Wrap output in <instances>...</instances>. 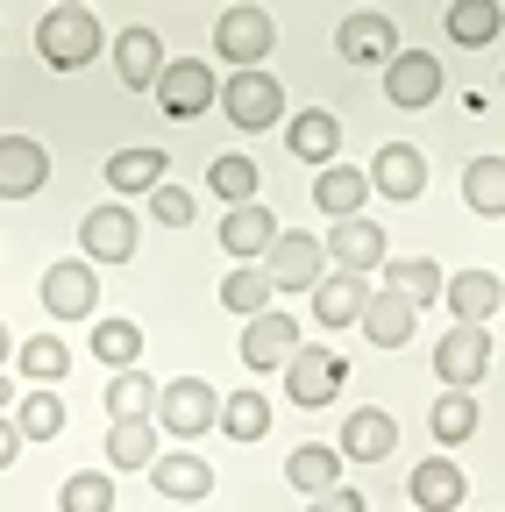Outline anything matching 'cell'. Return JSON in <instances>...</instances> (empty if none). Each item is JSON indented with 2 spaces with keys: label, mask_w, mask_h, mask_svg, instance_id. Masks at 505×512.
I'll return each mask as SVG.
<instances>
[{
  "label": "cell",
  "mask_w": 505,
  "mask_h": 512,
  "mask_svg": "<svg viewBox=\"0 0 505 512\" xmlns=\"http://www.w3.org/2000/svg\"><path fill=\"white\" fill-rule=\"evenodd\" d=\"M257 271L271 278V292H313L328 278V249H321V235H306V228H278V242L264 249Z\"/></svg>",
  "instance_id": "1"
},
{
  "label": "cell",
  "mask_w": 505,
  "mask_h": 512,
  "mask_svg": "<svg viewBox=\"0 0 505 512\" xmlns=\"http://www.w3.org/2000/svg\"><path fill=\"white\" fill-rule=\"evenodd\" d=\"M157 434H178V441H193V434H207V427H221V392L207 377H171L164 392H157Z\"/></svg>",
  "instance_id": "2"
},
{
  "label": "cell",
  "mask_w": 505,
  "mask_h": 512,
  "mask_svg": "<svg viewBox=\"0 0 505 512\" xmlns=\"http://www.w3.org/2000/svg\"><path fill=\"white\" fill-rule=\"evenodd\" d=\"M36 50H43L50 72H79V64H93V57H100V22H93V8H50L43 29H36Z\"/></svg>",
  "instance_id": "3"
},
{
  "label": "cell",
  "mask_w": 505,
  "mask_h": 512,
  "mask_svg": "<svg viewBox=\"0 0 505 512\" xmlns=\"http://www.w3.org/2000/svg\"><path fill=\"white\" fill-rule=\"evenodd\" d=\"M221 114L242 128V136H257V128H271V121H285V86L264 72H228L221 79Z\"/></svg>",
  "instance_id": "4"
},
{
  "label": "cell",
  "mask_w": 505,
  "mask_h": 512,
  "mask_svg": "<svg viewBox=\"0 0 505 512\" xmlns=\"http://www.w3.org/2000/svg\"><path fill=\"white\" fill-rule=\"evenodd\" d=\"M43 313L50 320H100V271L86 256H57L43 271Z\"/></svg>",
  "instance_id": "5"
},
{
  "label": "cell",
  "mask_w": 505,
  "mask_h": 512,
  "mask_svg": "<svg viewBox=\"0 0 505 512\" xmlns=\"http://www.w3.org/2000/svg\"><path fill=\"white\" fill-rule=\"evenodd\" d=\"M271 43H278V22L264 8H249V0L214 22V50H221V64H235V72H257L271 57Z\"/></svg>",
  "instance_id": "6"
},
{
  "label": "cell",
  "mask_w": 505,
  "mask_h": 512,
  "mask_svg": "<svg viewBox=\"0 0 505 512\" xmlns=\"http://www.w3.org/2000/svg\"><path fill=\"white\" fill-rule=\"evenodd\" d=\"M221 100V79H214V64L207 57H171L164 72H157V107L178 114V121H193Z\"/></svg>",
  "instance_id": "7"
},
{
  "label": "cell",
  "mask_w": 505,
  "mask_h": 512,
  "mask_svg": "<svg viewBox=\"0 0 505 512\" xmlns=\"http://www.w3.org/2000/svg\"><path fill=\"white\" fill-rule=\"evenodd\" d=\"M491 370V335L484 328H449L434 342V377H441V392H477Z\"/></svg>",
  "instance_id": "8"
},
{
  "label": "cell",
  "mask_w": 505,
  "mask_h": 512,
  "mask_svg": "<svg viewBox=\"0 0 505 512\" xmlns=\"http://www.w3.org/2000/svg\"><path fill=\"white\" fill-rule=\"evenodd\" d=\"M342 377H349V363L335 356V349H292L285 356V399L292 406H328L335 392H342Z\"/></svg>",
  "instance_id": "9"
},
{
  "label": "cell",
  "mask_w": 505,
  "mask_h": 512,
  "mask_svg": "<svg viewBox=\"0 0 505 512\" xmlns=\"http://www.w3.org/2000/svg\"><path fill=\"white\" fill-rule=\"evenodd\" d=\"M79 256H86V264H93V256H100V264H129V256H136V214L121 200H100L79 221Z\"/></svg>",
  "instance_id": "10"
},
{
  "label": "cell",
  "mask_w": 505,
  "mask_h": 512,
  "mask_svg": "<svg viewBox=\"0 0 505 512\" xmlns=\"http://www.w3.org/2000/svg\"><path fill=\"white\" fill-rule=\"evenodd\" d=\"M321 249H328V264H335V271H356V278L385 271V256H392V249H385V228L363 221V214H356V221H335Z\"/></svg>",
  "instance_id": "11"
},
{
  "label": "cell",
  "mask_w": 505,
  "mask_h": 512,
  "mask_svg": "<svg viewBox=\"0 0 505 512\" xmlns=\"http://www.w3.org/2000/svg\"><path fill=\"white\" fill-rule=\"evenodd\" d=\"M292 349H299V320L278 313V306H264V313L242 328V370H285Z\"/></svg>",
  "instance_id": "12"
},
{
  "label": "cell",
  "mask_w": 505,
  "mask_h": 512,
  "mask_svg": "<svg viewBox=\"0 0 505 512\" xmlns=\"http://www.w3.org/2000/svg\"><path fill=\"white\" fill-rule=\"evenodd\" d=\"M363 178H370V192H385V200H420L427 192V157L413 143H377Z\"/></svg>",
  "instance_id": "13"
},
{
  "label": "cell",
  "mask_w": 505,
  "mask_h": 512,
  "mask_svg": "<svg viewBox=\"0 0 505 512\" xmlns=\"http://www.w3.org/2000/svg\"><path fill=\"white\" fill-rule=\"evenodd\" d=\"M342 463H385L392 448H399V420L385 413V406H356L349 420H342Z\"/></svg>",
  "instance_id": "14"
},
{
  "label": "cell",
  "mask_w": 505,
  "mask_h": 512,
  "mask_svg": "<svg viewBox=\"0 0 505 512\" xmlns=\"http://www.w3.org/2000/svg\"><path fill=\"white\" fill-rule=\"evenodd\" d=\"M335 50H342L349 64H392V57H399V29H392V15L356 8V15L335 29Z\"/></svg>",
  "instance_id": "15"
},
{
  "label": "cell",
  "mask_w": 505,
  "mask_h": 512,
  "mask_svg": "<svg viewBox=\"0 0 505 512\" xmlns=\"http://www.w3.org/2000/svg\"><path fill=\"white\" fill-rule=\"evenodd\" d=\"M164 178H171V157H164L157 143H129V150L107 157V185L121 192V200H150Z\"/></svg>",
  "instance_id": "16"
},
{
  "label": "cell",
  "mask_w": 505,
  "mask_h": 512,
  "mask_svg": "<svg viewBox=\"0 0 505 512\" xmlns=\"http://www.w3.org/2000/svg\"><path fill=\"white\" fill-rule=\"evenodd\" d=\"M50 178V150L36 136H0V200H29Z\"/></svg>",
  "instance_id": "17"
},
{
  "label": "cell",
  "mask_w": 505,
  "mask_h": 512,
  "mask_svg": "<svg viewBox=\"0 0 505 512\" xmlns=\"http://www.w3.org/2000/svg\"><path fill=\"white\" fill-rule=\"evenodd\" d=\"M285 150L306 157L313 171L335 164V150H342V121H335L328 107H299V114H285Z\"/></svg>",
  "instance_id": "18"
},
{
  "label": "cell",
  "mask_w": 505,
  "mask_h": 512,
  "mask_svg": "<svg viewBox=\"0 0 505 512\" xmlns=\"http://www.w3.org/2000/svg\"><path fill=\"white\" fill-rule=\"evenodd\" d=\"M306 299H313V320H321V328H356L363 306H370V278H356V271H328Z\"/></svg>",
  "instance_id": "19"
},
{
  "label": "cell",
  "mask_w": 505,
  "mask_h": 512,
  "mask_svg": "<svg viewBox=\"0 0 505 512\" xmlns=\"http://www.w3.org/2000/svg\"><path fill=\"white\" fill-rule=\"evenodd\" d=\"M434 93H441V57L399 50V57L385 64V100H392V107H427Z\"/></svg>",
  "instance_id": "20"
},
{
  "label": "cell",
  "mask_w": 505,
  "mask_h": 512,
  "mask_svg": "<svg viewBox=\"0 0 505 512\" xmlns=\"http://www.w3.org/2000/svg\"><path fill=\"white\" fill-rule=\"evenodd\" d=\"M441 299H449L456 328H484L491 313H505V285H498L491 271H456L449 285H441Z\"/></svg>",
  "instance_id": "21"
},
{
  "label": "cell",
  "mask_w": 505,
  "mask_h": 512,
  "mask_svg": "<svg viewBox=\"0 0 505 512\" xmlns=\"http://www.w3.org/2000/svg\"><path fill=\"white\" fill-rule=\"evenodd\" d=\"M271 242H278V221H271L264 200H249V207H228V214H221V249L242 256V264H264Z\"/></svg>",
  "instance_id": "22"
},
{
  "label": "cell",
  "mask_w": 505,
  "mask_h": 512,
  "mask_svg": "<svg viewBox=\"0 0 505 512\" xmlns=\"http://www.w3.org/2000/svg\"><path fill=\"white\" fill-rule=\"evenodd\" d=\"M164 43H157V29H121L114 36V72H121V86H136V93H157V72H164Z\"/></svg>",
  "instance_id": "23"
},
{
  "label": "cell",
  "mask_w": 505,
  "mask_h": 512,
  "mask_svg": "<svg viewBox=\"0 0 505 512\" xmlns=\"http://www.w3.org/2000/svg\"><path fill=\"white\" fill-rule=\"evenodd\" d=\"M370 200V178L356 164H321V178H313V207H321L328 221H356Z\"/></svg>",
  "instance_id": "24"
},
{
  "label": "cell",
  "mask_w": 505,
  "mask_h": 512,
  "mask_svg": "<svg viewBox=\"0 0 505 512\" xmlns=\"http://www.w3.org/2000/svg\"><path fill=\"white\" fill-rule=\"evenodd\" d=\"M406 491H413V512H463V491H470V484H463V470H456L449 456H427Z\"/></svg>",
  "instance_id": "25"
},
{
  "label": "cell",
  "mask_w": 505,
  "mask_h": 512,
  "mask_svg": "<svg viewBox=\"0 0 505 512\" xmlns=\"http://www.w3.org/2000/svg\"><path fill=\"white\" fill-rule=\"evenodd\" d=\"M285 484H299L306 498L335 491V484H342V448H328V441H299L292 456H285Z\"/></svg>",
  "instance_id": "26"
},
{
  "label": "cell",
  "mask_w": 505,
  "mask_h": 512,
  "mask_svg": "<svg viewBox=\"0 0 505 512\" xmlns=\"http://www.w3.org/2000/svg\"><path fill=\"white\" fill-rule=\"evenodd\" d=\"M413 313H420V306H406L399 292H370V306H363L356 328H363L377 349H406V342H413Z\"/></svg>",
  "instance_id": "27"
},
{
  "label": "cell",
  "mask_w": 505,
  "mask_h": 512,
  "mask_svg": "<svg viewBox=\"0 0 505 512\" xmlns=\"http://www.w3.org/2000/svg\"><path fill=\"white\" fill-rule=\"evenodd\" d=\"M441 285H449V278H441L434 256H385V292H399L406 306H434Z\"/></svg>",
  "instance_id": "28"
},
{
  "label": "cell",
  "mask_w": 505,
  "mask_h": 512,
  "mask_svg": "<svg viewBox=\"0 0 505 512\" xmlns=\"http://www.w3.org/2000/svg\"><path fill=\"white\" fill-rule=\"evenodd\" d=\"M93 363L100 370H136L143 363V328L121 320V313H100L93 320Z\"/></svg>",
  "instance_id": "29"
},
{
  "label": "cell",
  "mask_w": 505,
  "mask_h": 512,
  "mask_svg": "<svg viewBox=\"0 0 505 512\" xmlns=\"http://www.w3.org/2000/svg\"><path fill=\"white\" fill-rule=\"evenodd\" d=\"M150 477H157V491H164V498H178V505H193V498H207V491H214V470H207L200 456H185V448L157 456V463H150Z\"/></svg>",
  "instance_id": "30"
},
{
  "label": "cell",
  "mask_w": 505,
  "mask_h": 512,
  "mask_svg": "<svg viewBox=\"0 0 505 512\" xmlns=\"http://www.w3.org/2000/svg\"><path fill=\"white\" fill-rule=\"evenodd\" d=\"M221 434L228 441H264L271 434V399L257 392V384H242V392L221 399Z\"/></svg>",
  "instance_id": "31"
},
{
  "label": "cell",
  "mask_w": 505,
  "mask_h": 512,
  "mask_svg": "<svg viewBox=\"0 0 505 512\" xmlns=\"http://www.w3.org/2000/svg\"><path fill=\"white\" fill-rule=\"evenodd\" d=\"M427 427H434V441H441V448H463V441L484 427L477 392H441V399H434V413H427Z\"/></svg>",
  "instance_id": "32"
},
{
  "label": "cell",
  "mask_w": 505,
  "mask_h": 512,
  "mask_svg": "<svg viewBox=\"0 0 505 512\" xmlns=\"http://www.w3.org/2000/svg\"><path fill=\"white\" fill-rule=\"evenodd\" d=\"M157 413V377L150 370H114L107 377V420H150Z\"/></svg>",
  "instance_id": "33"
},
{
  "label": "cell",
  "mask_w": 505,
  "mask_h": 512,
  "mask_svg": "<svg viewBox=\"0 0 505 512\" xmlns=\"http://www.w3.org/2000/svg\"><path fill=\"white\" fill-rule=\"evenodd\" d=\"M107 463L114 470H150L157 463V420H114L107 427Z\"/></svg>",
  "instance_id": "34"
},
{
  "label": "cell",
  "mask_w": 505,
  "mask_h": 512,
  "mask_svg": "<svg viewBox=\"0 0 505 512\" xmlns=\"http://www.w3.org/2000/svg\"><path fill=\"white\" fill-rule=\"evenodd\" d=\"M8 420H15V434H22V441H57V434H65V399H57L50 384H36L29 399H15V413H8Z\"/></svg>",
  "instance_id": "35"
},
{
  "label": "cell",
  "mask_w": 505,
  "mask_h": 512,
  "mask_svg": "<svg viewBox=\"0 0 505 512\" xmlns=\"http://www.w3.org/2000/svg\"><path fill=\"white\" fill-rule=\"evenodd\" d=\"M15 370L29 384H57V377L72 370V342L65 335H29V342H15Z\"/></svg>",
  "instance_id": "36"
},
{
  "label": "cell",
  "mask_w": 505,
  "mask_h": 512,
  "mask_svg": "<svg viewBox=\"0 0 505 512\" xmlns=\"http://www.w3.org/2000/svg\"><path fill=\"white\" fill-rule=\"evenodd\" d=\"M463 200H470L484 221L505 214V157H470V164H463Z\"/></svg>",
  "instance_id": "37"
},
{
  "label": "cell",
  "mask_w": 505,
  "mask_h": 512,
  "mask_svg": "<svg viewBox=\"0 0 505 512\" xmlns=\"http://www.w3.org/2000/svg\"><path fill=\"white\" fill-rule=\"evenodd\" d=\"M498 29H505V8H498V0H456V8H449V36H456L463 50H484Z\"/></svg>",
  "instance_id": "38"
},
{
  "label": "cell",
  "mask_w": 505,
  "mask_h": 512,
  "mask_svg": "<svg viewBox=\"0 0 505 512\" xmlns=\"http://www.w3.org/2000/svg\"><path fill=\"white\" fill-rule=\"evenodd\" d=\"M271 299H278V292H271V278H264L257 264H235V271L221 278V306H228V313H242V320H257Z\"/></svg>",
  "instance_id": "39"
},
{
  "label": "cell",
  "mask_w": 505,
  "mask_h": 512,
  "mask_svg": "<svg viewBox=\"0 0 505 512\" xmlns=\"http://www.w3.org/2000/svg\"><path fill=\"white\" fill-rule=\"evenodd\" d=\"M207 185H214V200L249 207V200H257V164H249V157H214L207 164Z\"/></svg>",
  "instance_id": "40"
},
{
  "label": "cell",
  "mask_w": 505,
  "mask_h": 512,
  "mask_svg": "<svg viewBox=\"0 0 505 512\" xmlns=\"http://www.w3.org/2000/svg\"><path fill=\"white\" fill-rule=\"evenodd\" d=\"M57 512H114V484L100 470H72L65 491H57Z\"/></svg>",
  "instance_id": "41"
},
{
  "label": "cell",
  "mask_w": 505,
  "mask_h": 512,
  "mask_svg": "<svg viewBox=\"0 0 505 512\" xmlns=\"http://www.w3.org/2000/svg\"><path fill=\"white\" fill-rule=\"evenodd\" d=\"M150 214H157L164 228H185V221H193L200 207H193V192H185V185H171V178H164V185L150 192Z\"/></svg>",
  "instance_id": "42"
},
{
  "label": "cell",
  "mask_w": 505,
  "mask_h": 512,
  "mask_svg": "<svg viewBox=\"0 0 505 512\" xmlns=\"http://www.w3.org/2000/svg\"><path fill=\"white\" fill-rule=\"evenodd\" d=\"M306 512H363V491H356V484H335V491H321V498H306Z\"/></svg>",
  "instance_id": "43"
},
{
  "label": "cell",
  "mask_w": 505,
  "mask_h": 512,
  "mask_svg": "<svg viewBox=\"0 0 505 512\" xmlns=\"http://www.w3.org/2000/svg\"><path fill=\"white\" fill-rule=\"evenodd\" d=\"M22 456V434H15V420H0V470H8Z\"/></svg>",
  "instance_id": "44"
},
{
  "label": "cell",
  "mask_w": 505,
  "mask_h": 512,
  "mask_svg": "<svg viewBox=\"0 0 505 512\" xmlns=\"http://www.w3.org/2000/svg\"><path fill=\"white\" fill-rule=\"evenodd\" d=\"M8 356H15V335H8V320H0V370H8Z\"/></svg>",
  "instance_id": "45"
},
{
  "label": "cell",
  "mask_w": 505,
  "mask_h": 512,
  "mask_svg": "<svg viewBox=\"0 0 505 512\" xmlns=\"http://www.w3.org/2000/svg\"><path fill=\"white\" fill-rule=\"evenodd\" d=\"M50 8H86V0H50Z\"/></svg>",
  "instance_id": "46"
}]
</instances>
